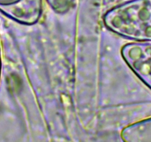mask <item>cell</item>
Wrapping results in <instances>:
<instances>
[{"mask_svg": "<svg viewBox=\"0 0 151 142\" xmlns=\"http://www.w3.org/2000/svg\"><path fill=\"white\" fill-rule=\"evenodd\" d=\"M2 9L15 19L31 24L40 16L41 0H20L11 5H3Z\"/></svg>", "mask_w": 151, "mask_h": 142, "instance_id": "cell-1", "label": "cell"}, {"mask_svg": "<svg viewBox=\"0 0 151 142\" xmlns=\"http://www.w3.org/2000/svg\"><path fill=\"white\" fill-rule=\"evenodd\" d=\"M48 1L55 8L60 9V8L68 6V5L73 0H48Z\"/></svg>", "mask_w": 151, "mask_h": 142, "instance_id": "cell-2", "label": "cell"}]
</instances>
